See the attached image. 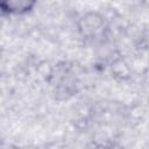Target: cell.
<instances>
[{"label":"cell","instance_id":"7a4b0ae2","mask_svg":"<svg viewBox=\"0 0 149 149\" xmlns=\"http://www.w3.org/2000/svg\"><path fill=\"white\" fill-rule=\"evenodd\" d=\"M35 5L36 2L31 0H5L0 2V9L2 14L20 15L30 12Z\"/></svg>","mask_w":149,"mask_h":149},{"label":"cell","instance_id":"6da1fadb","mask_svg":"<svg viewBox=\"0 0 149 149\" xmlns=\"http://www.w3.org/2000/svg\"><path fill=\"white\" fill-rule=\"evenodd\" d=\"M79 34L87 40H98L107 31V21L99 12H86L77 23Z\"/></svg>","mask_w":149,"mask_h":149}]
</instances>
